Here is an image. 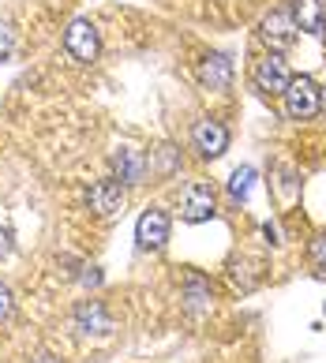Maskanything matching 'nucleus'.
Returning <instances> with one entry per match:
<instances>
[{
  "label": "nucleus",
  "instance_id": "nucleus-3",
  "mask_svg": "<svg viewBox=\"0 0 326 363\" xmlns=\"http://www.w3.org/2000/svg\"><path fill=\"white\" fill-rule=\"evenodd\" d=\"M98 26H94L90 19H72L64 30V52L72 57L75 64H94L98 60Z\"/></svg>",
  "mask_w": 326,
  "mask_h": 363
},
{
  "label": "nucleus",
  "instance_id": "nucleus-9",
  "mask_svg": "<svg viewBox=\"0 0 326 363\" xmlns=\"http://www.w3.org/2000/svg\"><path fill=\"white\" fill-rule=\"evenodd\" d=\"M113 172H116V180L120 184H143V177H146V157H143V150H135V146H116L113 150Z\"/></svg>",
  "mask_w": 326,
  "mask_h": 363
},
{
  "label": "nucleus",
  "instance_id": "nucleus-5",
  "mask_svg": "<svg viewBox=\"0 0 326 363\" xmlns=\"http://www.w3.org/2000/svg\"><path fill=\"white\" fill-rule=\"evenodd\" d=\"M192 150H195L202 161L222 157V154L229 150V128L222 124V120H210V116L195 120V128H192Z\"/></svg>",
  "mask_w": 326,
  "mask_h": 363
},
{
  "label": "nucleus",
  "instance_id": "nucleus-13",
  "mask_svg": "<svg viewBox=\"0 0 326 363\" xmlns=\"http://www.w3.org/2000/svg\"><path fill=\"white\" fill-rule=\"evenodd\" d=\"M210 281L207 277H199V274H192L184 281V307L192 315H202V311H210Z\"/></svg>",
  "mask_w": 326,
  "mask_h": 363
},
{
  "label": "nucleus",
  "instance_id": "nucleus-16",
  "mask_svg": "<svg viewBox=\"0 0 326 363\" xmlns=\"http://www.w3.org/2000/svg\"><path fill=\"white\" fill-rule=\"evenodd\" d=\"M308 259H311V266H315L319 274H326V233L311 240V247H308Z\"/></svg>",
  "mask_w": 326,
  "mask_h": 363
},
{
  "label": "nucleus",
  "instance_id": "nucleus-11",
  "mask_svg": "<svg viewBox=\"0 0 326 363\" xmlns=\"http://www.w3.org/2000/svg\"><path fill=\"white\" fill-rule=\"evenodd\" d=\"M199 83L207 90H229V83H233V60L225 52H210L199 64Z\"/></svg>",
  "mask_w": 326,
  "mask_h": 363
},
{
  "label": "nucleus",
  "instance_id": "nucleus-6",
  "mask_svg": "<svg viewBox=\"0 0 326 363\" xmlns=\"http://www.w3.org/2000/svg\"><path fill=\"white\" fill-rule=\"evenodd\" d=\"M72 330L79 337H109L113 333V315L105 311L102 300H83L72 311Z\"/></svg>",
  "mask_w": 326,
  "mask_h": 363
},
{
  "label": "nucleus",
  "instance_id": "nucleus-10",
  "mask_svg": "<svg viewBox=\"0 0 326 363\" xmlns=\"http://www.w3.org/2000/svg\"><path fill=\"white\" fill-rule=\"evenodd\" d=\"M263 38H266V45L274 49V52L289 49L293 38H296V19H293V11H270V16L263 19Z\"/></svg>",
  "mask_w": 326,
  "mask_h": 363
},
{
  "label": "nucleus",
  "instance_id": "nucleus-19",
  "mask_svg": "<svg viewBox=\"0 0 326 363\" xmlns=\"http://www.w3.org/2000/svg\"><path fill=\"white\" fill-rule=\"evenodd\" d=\"M11 247H16V236H11V228H8V225H0V259H8Z\"/></svg>",
  "mask_w": 326,
  "mask_h": 363
},
{
  "label": "nucleus",
  "instance_id": "nucleus-14",
  "mask_svg": "<svg viewBox=\"0 0 326 363\" xmlns=\"http://www.w3.org/2000/svg\"><path fill=\"white\" fill-rule=\"evenodd\" d=\"M255 177H259V172H255L251 165H240V169H233V177H229V199H233V203H248V195H251V187H255Z\"/></svg>",
  "mask_w": 326,
  "mask_h": 363
},
{
  "label": "nucleus",
  "instance_id": "nucleus-15",
  "mask_svg": "<svg viewBox=\"0 0 326 363\" xmlns=\"http://www.w3.org/2000/svg\"><path fill=\"white\" fill-rule=\"evenodd\" d=\"M158 161H161V165H158V172H161V177H173V172L180 169V150L165 143V146L158 150Z\"/></svg>",
  "mask_w": 326,
  "mask_h": 363
},
{
  "label": "nucleus",
  "instance_id": "nucleus-8",
  "mask_svg": "<svg viewBox=\"0 0 326 363\" xmlns=\"http://www.w3.org/2000/svg\"><path fill=\"white\" fill-rule=\"evenodd\" d=\"M251 79H255V86H259L263 94H281L285 86H289L293 72H289V64H285L281 52H270V57H263L259 64H255Z\"/></svg>",
  "mask_w": 326,
  "mask_h": 363
},
{
  "label": "nucleus",
  "instance_id": "nucleus-1",
  "mask_svg": "<svg viewBox=\"0 0 326 363\" xmlns=\"http://www.w3.org/2000/svg\"><path fill=\"white\" fill-rule=\"evenodd\" d=\"M281 98H285V116L289 120H311L322 109V94L311 75H293L289 86L281 90Z\"/></svg>",
  "mask_w": 326,
  "mask_h": 363
},
{
  "label": "nucleus",
  "instance_id": "nucleus-7",
  "mask_svg": "<svg viewBox=\"0 0 326 363\" xmlns=\"http://www.w3.org/2000/svg\"><path fill=\"white\" fill-rule=\"evenodd\" d=\"M124 203H128V191L116 177L90 184V191H87V206L98 213V218H116V213L124 210Z\"/></svg>",
  "mask_w": 326,
  "mask_h": 363
},
{
  "label": "nucleus",
  "instance_id": "nucleus-4",
  "mask_svg": "<svg viewBox=\"0 0 326 363\" xmlns=\"http://www.w3.org/2000/svg\"><path fill=\"white\" fill-rule=\"evenodd\" d=\"M169 233H173V218L161 206H146L135 221V244L143 251H161L169 244Z\"/></svg>",
  "mask_w": 326,
  "mask_h": 363
},
{
  "label": "nucleus",
  "instance_id": "nucleus-20",
  "mask_svg": "<svg viewBox=\"0 0 326 363\" xmlns=\"http://www.w3.org/2000/svg\"><path fill=\"white\" fill-rule=\"evenodd\" d=\"M31 363H60L57 356H38V359H31Z\"/></svg>",
  "mask_w": 326,
  "mask_h": 363
},
{
  "label": "nucleus",
  "instance_id": "nucleus-2",
  "mask_svg": "<svg viewBox=\"0 0 326 363\" xmlns=\"http://www.w3.org/2000/svg\"><path fill=\"white\" fill-rule=\"evenodd\" d=\"M217 213V191L210 180H192L184 187V199H180V218L188 225H202Z\"/></svg>",
  "mask_w": 326,
  "mask_h": 363
},
{
  "label": "nucleus",
  "instance_id": "nucleus-12",
  "mask_svg": "<svg viewBox=\"0 0 326 363\" xmlns=\"http://www.w3.org/2000/svg\"><path fill=\"white\" fill-rule=\"evenodd\" d=\"M293 19H296V30L322 34V26H326V0H293Z\"/></svg>",
  "mask_w": 326,
  "mask_h": 363
},
{
  "label": "nucleus",
  "instance_id": "nucleus-18",
  "mask_svg": "<svg viewBox=\"0 0 326 363\" xmlns=\"http://www.w3.org/2000/svg\"><path fill=\"white\" fill-rule=\"evenodd\" d=\"M11 311H16V296H11V289L0 281V322L11 318Z\"/></svg>",
  "mask_w": 326,
  "mask_h": 363
},
{
  "label": "nucleus",
  "instance_id": "nucleus-17",
  "mask_svg": "<svg viewBox=\"0 0 326 363\" xmlns=\"http://www.w3.org/2000/svg\"><path fill=\"white\" fill-rule=\"evenodd\" d=\"M11 49H16V34H11V26L0 19V60H8Z\"/></svg>",
  "mask_w": 326,
  "mask_h": 363
}]
</instances>
